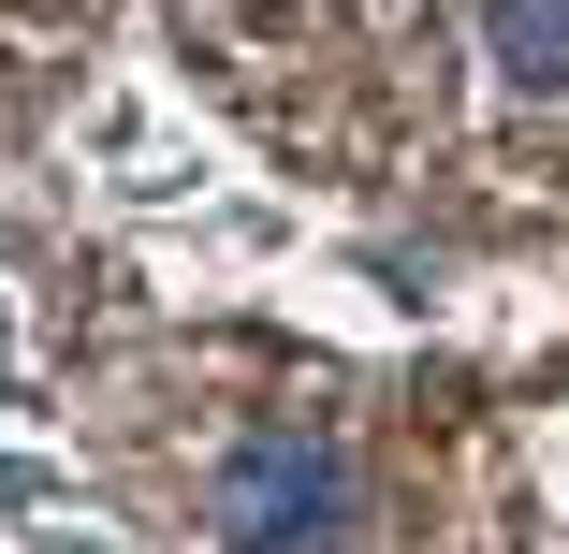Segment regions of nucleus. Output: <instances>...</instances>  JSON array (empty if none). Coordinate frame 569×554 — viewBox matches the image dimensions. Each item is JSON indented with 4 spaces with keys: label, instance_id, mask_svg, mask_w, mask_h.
I'll return each mask as SVG.
<instances>
[{
    "label": "nucleus",
    "instance_id": "f257e3e1",
    "mask_svg": "<svg viewBox=\"0 0 569 554\" xmlns=\"http://www.w3.org/2000/svg\"><path fill=\"white\" fill-rule=\"evenodd\" d=\"M204 525L234 540V554H336V540H351V453L307 437V423H263V437L219 453Z\"/></svg>",
    "mask_w": 569,
    "mask_h": 554
},
{
    "label": "nucleus",
    "instance_id": "f03ea898",
    "mask_svg": "<svg viewBox=\"0 0 569 554\" xmlns=\"http://www.w3.org/2000/svg\"><path fill=\"white\" fill-rule=\"evenodd\" d=\"M497 59L511 88H569V0H497Z\"/></svg>",
    "mask_w": 569,
    "mask_h": 554
}]
</instances>
